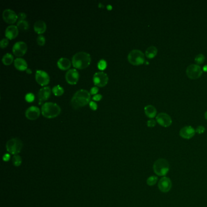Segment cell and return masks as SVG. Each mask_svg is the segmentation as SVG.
<instances>
[{"label": "cell", "mask_w": 207, "mask_h": 207, "mask_svg": "<svg viewBox=\"0 0 207 207\" xmlns=\"http://www.w3.org/2000/svg\"><path fill=\"white\" fill-rule=\"evenodd\" d=\"M205 118L206 120H207V111H206L205 113Z\"/></svg>", "instance_id": "44"}, {"label": "cell", "mask_w": 207, "mask_h": 207, "mask_svg": "<svg viewBox=\"0 0 207 207\" xmlns=\"http://www.w3.org/2000/svg\"><path fill=\"white\" fill-rule=\"evenodd\" d=\"M157 52H158V50L156 47L153 46H150L148 48H147V49L146 50V52H145L146 57L150 59L153 58L156 56Z\"/></svg>", "instance_id": "23"}, {"label": "cell", "mask_w": 207, "mask_h": 207, "mask_svg": "<svg viewBox=\"0 0 207 207\" xmlns=\"http://www.w3.org/2000/svg\"><path fill=\"white\" fill-rule=\"evenodd\" d=\"M203 70L205 72H207V65H205V66L203 67Z\"/></svg>", "instance_id": "42"}, {"label": "cell", "mask_w": 207, "mask_h": 207, "mask_svg": "<svg viewBox=\"0 0 207 207\" xmlns=\"http://www.w3.org/2000/svg\"><path fill=\"white\" fill-rule=\"evenodd\" d=\"M205 59V56L203 55V54L200 53V54H199V55H198L197 56L195 57V62L197 64H202L204 62Z\"/></svg>", "instance_id": "29"}, {"label": "cell", "mask_w": 207, "mask_h": 207, "mask_svg": "<svg viewBox=\"0 0 207 207\" xmlns=\"http://www.w3.org/2000/svg\"><path fill=\"white\" fill-rule=\"evenodd\" d=\"M94 84L99 87L105 86L108 82V76L103 72H97L93 76Z\"/></svg>", "instance_id": "8"}, {"label": "cell", "mask_w": 207, "mask_h": 207, "mask_svg": "<svg viewBox=\"0 0 207 207\" xmlns=\"http://www.w3.org/2000/svg\"><path fill=\"white\" fill-rule=\"evenodd\" d=\"M156 125V122L154 119H151L147 122V126L150 128L154 127Z\"/></svg>", "instance_id": "35"}, {"label": "cell", "mask_w": 207, "mask_h": 207, "mask_svg": "<svg viewBox=\"0 0 207 207\" xmlns=\"http://www.w3.org/2000/svg\"><path fill=\"white\" fill-rule=\"evenodd\" d=\"M26 100L28 102H32L35 99V95L32 93H28L25 97Z\"/></svg>", "instance_id": "32"}, {"label": "cell", "mask_w": 207, "mask_h": 207, "mask_svg": "<svg viewBox=\"0 0 207 207\" xmlns=\"http://www.w3.org/2000/svg\"><path fill=\"white\" fill-rule=\"evenodd\" d=\"M79 79V74L75 69L69 70L66 74V80L71 84H75L77 83Z\"/></svg>", "instance_id": "15"}, {"label": "cell", "mask_w": 207, "mask_h": 207, "mask_svg": "<svg viewBox=\"0 0 207 207\" xmlns=\"http://www.w3.org/2000/svg\"><path fill=\"white\" fill-rule=\"evenodd\" d=\"M34 30L38 34L44 33L46 29V23L43 20H38L34 23Z\"/></svg>", "instance_id": "19"}, {"label": "cell", "mask_w": 207, "mask_h": 207, "mask_svg": "<svg viewBox=\"0 0 207 207\" xmlns=\"http://www.w3.org/2000/svg\"><path fill=\"white\" fill-rule=\"evenodd\" d=\"M40 114V110L39 107L35 106H32L27 109L26 111L25 115L26 117L29 119L34 120L37 119L38 118Z\"/></svg>", "instance_id": "16"}, {"label": "cell", "mask_w": 207, "mask_h": 207, "mask_svg": "<svg viewBox=\"0 0 207 207\" xmlns=\"http://www.w3.org/2000/svg\"><path fill=\"white\" fill-rule=\"evenodd\" d=\"M18 34V28L17 26L10 25L9 26L5 31V35L7 38L12 40L17 37Z\"/></svg>", "instance_id": "18"}, {"label": "cell", "mask_w": 207, "mask_h": 207, "mask_svg": "<svg viewBox=\"0 0 207 207\" xmlns=\"http://www.w3.org/2000/svg\"><path fill=\"white\" fill-rule=\"evenodd\" d=\"M2 61H3V63H4V64L9 65L13 62L14 57L12 54H10L9 53H7L3 56V57L2 58Z\"/></svg>", "instance_id": "24"}, {"label": "cell", "mask_w": 207, "mask_h": 207, "mask_svg": "<svg viewBox=\"0 0 207 207\" xmlns=\"http://www.w3.org/2000/svg\"><path fill=\"white\" fill-rule=\"evenodd\" d=\"M37 43H38V45H40V46L45 45V41H46L45 37L42 35H40L38 36L37 38Z\"/></svg>", "instance_id": "31"}, {"label": "cell", "mask_w": 207, "mask_h": 207, "mask_svg": "<svg viewBox=\"0 0 207 207\" xmlns=\"http://www.w3.org/2000/svg\"><path fill=\"white\" fill-rule=\"evenodd\" d=\"M145 113L146 115L151 118H153L156 116L157 110L154 106L152 105H147L145 107Z\"/></svg>", "instance_id": "22"}, {"label": "cell", "mask_w": 207, "mask_h": 207, "mask_svg": "<svg viewBox=\"0 0 207 207\" xmlns=\"http://www.w3.org/2000/svg\"><path fill=\"white\" fill-rule=\"evenodd\" d=\"M195 133V129L191 126H186L182 128L179 132L180 136L184 139H190L193 138Z\"/></svg>", "instance_id": "14"}, {"label": "cell", "mask_w": 207, "mask_h": 207, "mask_svg": "<svg viewBox=\"0 0 207 207\" xmlns=\"http://www.w3.org/2000/svg\"><path fill=\"white\" fill-rule=\"evenodd\" d=\"M107 8L109 10H111L113 7H112V6H111V5H108V6H107Z\"/></svg>", "instance_id": "43"}, {"label": "cell", "mask_w": 207, "mask_h": 207, "mask_svg": "<svg viewBox=\"0 0 207 207\" xmlns=\"http://www.w3.org/2000/svg\"><path fill=\"white\" fill-rule=\"evenodd\" d=\"M97 66L98 68H99V69L100 70H104L105 69V68H106L107 66V63L106 61L105 60H100L99 63H98V64H97Z\"/></svg>", "instance_id": "30"}, {"label": "cell", "mask_w": 207, "mask_h": 207, "mask_svg": "<svg viewBox=\"0 0 207 207\" xmlns=\"http://www.w3.org/2000/svg\"><path fill=\"white\" fill-rule=\"evenodd\" d=\"M153 170L156 175L164 177L169 171V164L167 160L160 158L156 160L153 165Z\"/></svg>", "instance_id": "4"}, {"label": "cell", "mask_w": 207, "mask_h": 207, "mask_svg": "<svg viewBox=\"0 0 207 207\" xmlns=\"http://www.w3.org/2000/svg\"><path fill=\"white\" fill-rule=\"evenodd\" d=\"M14 66L19 71H26L27 64L26 61L21 58H17L14 61Z\"/></svg>", "instance_id": "20"}, {"label": "cell", "mask_w": 207, "mask_h": 207, "mask_svg": "<svg viewBox=\"0 0 207 207\" xmlns=\"http://www.w3.org/2000/svg\"><path fill=\"white\" fill-rule=\"evenodd\" d=\"M158 181V177L155 176H151L149 177L146 180V183L149 186L151 187L156 185Z\"/></svg>", "instance_id": "27"}, {"label": "cell", "mask_w": 207, "mask_h": 207, "mask_svg": "<svg viewBox=\"0 0 207 207\" xmlns=\"http://www.w3.org/2000/svg\"><path fill=\"white\" fill-rule=\"evenodd\" d=\"M26 72L27 73V74H32V70L30 69H29V68H27V69H26Z\"/></svg>", "instance_id": "41"}, {"label": "cell", "mask_w": 207, "mask_h": 207, "mask_svg": "<svg viewBox=\"0 0 207 207\" xmlns=\"http://www.w3.org/2000/svg\"><path fill=\"white\" fill-rule=\"evenodd\" d=\"M27 45L24 41H18L15 43L12 50L15 56L18 57L23 56L27 51Z\"/></svg>", "instance_id": "10"}, {"label": "cell", "mask_w": 207, "mask_h": 207, "mask_svg": "<svg viewBox=\"0 0 207 207\" xmlns=\"http://www.w3.org/2000/svg\"><path fill=\"white\" fill-rule=\"evenodd\" d=\"M89 106L92 110H96L97 109V104L93 101H91L89 102Z\"/></svg>", "instance_id": "37"}, {"label": "cell", "mask_w": 207, "mask_h": 207, "mask_svg": "<svg viewBox=\"0 0 207 207\" xmlns=\"http://www.w3.org/2000/svg\"><path fill=\"white\" fill-rule=\"evenodd\" d=\"M187 75L188 78L191 79H198L202 74V71L199 65L191 64L187 67L186 70Z\"/></svg>", "instance_id": "7"}, {"label": "cell", "mask_w": 207, "mask_h": 207, "mask_svg": "<svg viewBox=\"0 0 207 207\" xmlns=\"http://www.w3.org/2000/svg\"><path fill=\"white\" fill-rule=\"evenodd\" d=\"M58 67L61 70H67L70 68L71 66V63L70 60L66 58H60L57 61Z\"/></svg>", "instance_id": "21"}, {"label": "cell", "mask_w": 207, "mask_h": 207, "mask_svg": "<svg viewBox=\"0 0 207 207\" xmlns=\"http://www.w3.org/2000/svg\"><path fill=\"white\" fill-rule=\"evenodd\" d=\"M51 94V90L50 87L46 86L44 88H42L40 89L38 92V99L39 104L40 105L42 101H45L48 100Z\"/></svg>", "instance_id": "17"}, {"label": "cell", "mask_w": 207, "mask_h": 207, "mask_svg": "<svg viewBox=\"0 0 207 207\" xmlns=\"http://www.w3.org/2000/svg\"><path fill=\"white\" fill-rule=\"evenodd\" d=\"M35 79L38 84L41 86H45L49 83L50 78L48 74L41 70H37L35 74Z\"/></svg>", "instance_id": "12"}, {"label": "cell", "mask_w": 207, "mask_h": 207, "mask_svg": "<svg viewBox=\"0 0 207 207\" xmlns=\"http://www.w3.org/2000/svg\"><path fill=\"white\" fill-rule=\"evenodd\" d=\"M12 163L15 167H19L22 163V159L19 155H15L12 158Z\"/></svg>", "instance_id": "28"}, {"label": "cell", "mask_w": 207, "mask_h": 207, "mask_svg": "<svg viewBox=\"0 0 207 207\" xmlns=\"http://www.w3.org/2000/svg\"><path fill=\"white\" fill-rule=\"evenodd\" d=\"M26 18V14L25 13L21 12L18 14V19L19 21L25 20Z\"/></svg>", "instance_id": "36"}, {"label": "cell", "mask_w": 207, "mask_h": 207, "mask_svg": "<svg viewBox=\"0 0 207 207\" xmlns=\"http://www.w3.org/2000/svg\"><path fill=\"white\" fill-rule=\"evenodd\" d=\"M205 131V128L203 126H199L195 130V132H197V133H198L199 134H203Z\"/></svg>", "instance_id": "34"}, {"label": "cell", "mask_w": 207, "mask_h": 207, "mask_svg": "<svg viewBox=\"0 0 207 207\" xmlns=\"http://www.w3.org/2000/svg\"><path fill=\"white\" fill-rule=\"evenodd\" d=\"M23 142L18 138H13L9 140L6 144V149L8 152L13 155H18L23 148Z\"/></svg>", "instance_id": "5"}, {"label": "cell", "mask_w": 207, "mask_h": 207, "mask_svg": "<svg viewBox=\"0 0 207 207\" xmlns=\"http://www.w3.org/2000/svg\"><path fill=\"white\" fill-rule=\"evenodd\" d=\"M17 27L21 30H26L29 28V23L26 20L18 21L17 23Z\"/></svg>", "instance_id": "25"}, {"label": "cell", "mask_w": 207, "mask_h": 207, "mask_svg": "<svg viewBox=\"0 0 207 207\" xmlns=\"http://www.w3.org/2000/svg\"><path fill=\"white\" fill-rule=\"evenodd\" d=\"M10 158V155L9 154H5L3 157V160L4 162H7Z\"/></svg>", "instance_id": "40"}, {"label": "cell", "mask_w": 207, "mask_h": 207, "mask_svg": "<svg viewBox=\"0 0 207 207\" xmlns=\"http://www.w3.org/2000/svg\"><path fill=\"white\" fill-rule=\"evenodd\" d=\"M52 92L56 96H60L64 93V89L61 86L57 85L53 88Z\"/></svg>", "instance_id": "26"}, {"label": "cell", "mask_w": 207, "mask_h": 207, "mask_svg": "<svg viewBox=\"0 0 207 207\" xmlns=\"http://www.w3.org/2000/svg\"><path fill=\"white\" fill-rule=\"evenodd\" d=\"M91 94L85 89L76 92L71 99V105L74 108L77 109L86 105L90 102Z\"/></svg>", "instance_id": "1"}, {"label": "cell", "mask_w": 207, "mask_h": 207, "mask_svg": "<svg viewBox=\"0 0 207 207\" xmlns=\"http://www.w3.org/2000/svg\"><path fill=\"white\" fill-rule=\"evenodd\" d=\"M156 121L160 125L163 127H169L172 124L171 117L164 113H159L156 116Z\"/></svg>", "instance_id": "11"}, {"label": "cell", "mask_w": 207, "mask_h": 207, "mask_svg": "<svg viewBox=\"0 0 207 207\" xmlns=\"http://www.w3.org/2000/svg\"><path fill=\"white\" fill-rule=\"evenodd\" d=\"M3 18L7 23L13 24L18 19V15H17L14 10L7 9L3 11Z\"/></svg>", "instance_id": "13"}, {"label": "cell", "mask_w": 207, "mask_h": 207, "mask_svg": "<svg viewBox=\"0 0 207 207\" xmlns=\"http://www.w3.org/2000/svg\"><path fill=\"white\" fill-rule=\"evenodd\" d=\"M91 58L88 53L85 52H79L76 53L73 56L72 62L75 68L80 69L88 67L91 63Z\"/></svg>", "instance_id": "2"}, {"label": "cell", "mask_w": 207, "mask_h": 207, "mask_svg": "<svg viewBox=\"0 0 207 207\" xmlns=\"http://www.w3.org/2000/svg\"><path fill=\"white\" fill-rule=\"evenodd\" d=\"M9 44V40L8 38H3L1 41H0V46L1 48H6Z\"/></svg>", "instance_id": "33"}, {"label": "cell", "mask_w": 207, "mask_h": 207, "mask_svg": "<svg viewBox=\"0 0 207 207\" xmlns=\"http://www.w3.org/2000/svg\"><path fill=\"white\" fill-rule=\"evenodd\" d=\"M102 95L101 94H96L92 97V99L95 101H99L102 99Z\"/></svg>", "instance_id": "39"}, {"label": "cell", "mask_w": 207, "mask_h": 207, "mask_svg": "<svg viewBox=\"0 0 207 207\" xmlns=\"http://www.w3.org/2000/svg\"><path fill=\"white\" fill-rule=\"evenodd\" d=\"M41 113L44 117L49 118L56 117L61 113L60 107L53 102H46L41 107Z\"/></svg>", "instance_id": "3"}, {"label": "cell", "mask_w": 207, "mask_h": 207, "mask_svg": "<svg viewBox=\"0 0 207 207\" xmlns=\"http://www.w3.org/2000/svg\"><path fill=\"white\" fill-rule=\"evenodd\" d=\"M98 91H99V88H97V86H94V87H92V88L91 89V91H90V92H91V94H97Z\"/></svg>", "instance_id": "38"}, {"label": "cell", "mask_w": 207, "mask_h": 207, "mask_svg": "<svg viewBox=\"0 0 207 207\" xmlns=\"http://www.w3.org/2000/svg\"><path fill=\"white\" fill-rule=\"evenodd\" d=\"M128 60L131 64L135 66L142 64L145 61L144 53L138 49H134L131 51L128 54Z\"/></svg>", "instance_id": "6"}, {"label": "cell", "mask_w": 207, "mask_h": 207, "mask_svg": "<svg viewBox=\"0 0 207 207\" xmlns=\"http://www.w3.org/2000/svg\"><path fill=\"white\" fill-rule=\"evenodd\" d=\"M158 188L162 193H168L172 188V182L169 177H162L158 182Z\"/></svg>", "instance_id": "9"}]
</instances>
